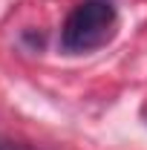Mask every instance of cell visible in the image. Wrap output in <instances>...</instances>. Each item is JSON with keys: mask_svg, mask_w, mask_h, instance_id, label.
<instances>
[{"mask_svg": "<svg viewBox=\"0 0 147 150\" xmlns=\"http://www.w3.org/2000/svg\"><path fill=\"white\" fill-rule=\"evenodd\" d=\"M118 29V15L110 0H87L75 6L61 29V46L66 52H92L112 40Z\"/></svg>", "mask_w": 147, "mask_h": 150, "instance_id": "1", "label": "cell"}, {"mask_svg": "<svg viewBox=\"0 0 147 150\" xmlns=\"http://www.w3.org/2000/svg\"><path fill=\"white\" fill-rule=\"evenodd\" d=\"M0 150H32L29 144H20V142H9V139H0Z\"/></svg>", "mask_w": 147, "mask_h": 150, "instance_id": "2", "label": "cell"}]
</instances>
